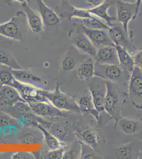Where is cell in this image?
I'll return each instance as SVG.
<instances>
[{"instance_id":"1","label":"cell","mask_w":142,"mask_h":159,"mask_svg":"<svg viewBox=\"0 0 142 159\" xmlns=\"http://www.w3.org/2000/svg\"><path fill=\"white\" fill-rule=\"evenodd\" d=\"M106 83L107 90L104 100V111L117 124L122 118L121 112L124 101L121 97L118 84L110 81H106Z\"/></svg>"},{"instance_id":"2","label":"cell","mask_w":142,"mask_h":159,"mask_svg":"<svg viewBox=\"0 0 142 159\" xmlns=\"http://www.w3.org/2000/svg\"><path fill=\"white\" fill-rule=\"evenodd\" d=\"M60 86L61 84L57 83L53 91H46L45 96L50 103L62 111L81 113L75 98L70 94L62 92Z\"/></svg>"},{"instance_id":"3","label":"cell","mask_w":142,"mask_h":159,"mask_svg":"<svg viewBox=\"0 0 142 159\" xmlns=\"http://www.w3.org/2000/svg\"><path fill=\"white\" fill-rule=\"evenodd\" d=\"M24 16L22 11H18L16 16H13L9 21L0 24V35L6 38L22 42L24 40L23 30L25 22L22 21Z\"/></svg>"},{"instance_id":"4","label":"cell","mask_w":142,"mask_h":159,"mask_svg":"<svg viewBox=\"0 0 142 159\" xmlns=\"http://www.w3.org/2000/svg\"><path fill=\"white\" fill-rule=\"evenodd\" d=\"M70 18L91 29H104L107 31L110 29V27L103 20L95 16L86 9L73 7L70 14Z\"/></svg>"},{"instance_id":"5","label":"cell","mask_w":142,"mask_h":159,"mask_svg":"<svg viewBox=\"0 0 142 159\" xmlns=\"http://www.w3.org/2000/svg\"><path fill=\"white\" fill-rule=\"evenodd\" d=\"M10 85L18 91L21 98L28 104L40 102L50 103L45 96L46 90L21 83L16 79Z\"/></svg>"},{"instance_id":"6","label":"cell","mask_w":142,"mask_h":159,"mask_svg":"<svg viewBox=\"0 0 142 159\" xmlns=\"http://www.w3.org/2000/svg\"><path fill=\"white\" fill-rule=\"evenodd\" d=\"M90 81L88 90L92 97L95 108L100 113L104 111V100L107 90L106 81L94 76Z\"/></svg>"},{"instance_id":"7","label":"cell","mask_w":142,"mask_h":159,"mask_svg":"<svg viewBox=\"0 0 142 159\" xmlns=\"http://www.w3.org/2000/svg\"><path fill=\"white\" fill-rule=\"evenodd\" d=\"M115 5L117 8V20L122 25L125 32L128 33V24L135 18L136 5V2L130 3L122 0H116Z\"/></svg>"},{"instance_id":"8","label":"cell","mask_w":142,"mask_h":159,"mask_svg":"<svg viewBox=\"0 0 142 159\" xmlns=\"http://www.w3.org/2000/svg\"><path fill=\"white\" fill-rule=\"evenodd\" d=\"M29 105L33 114L45 120L66 117L67 115L66 111L59 110L51 103L40 102L30 103Z\"/></svg>"},{"instance_id":"9","label":"cell","mask_w":142,"mask_h":159,"mask_svg":"<svg viewBox=\"0 0 142 159\" xmlns=\"http://www.w3.org/2000/svg\"><path fill=\"white\" fill-rule=\"evenodd\" d=\"M129 94L135 107H142V72L140 68L136 66L131 74Z\"/></svg>"},{"instance_id":"10","label":"cell","mask_w":142,"mask_h":159,"mask_svg":"<svg viewBox=\"0 0 142 159\" xmlns=\"http://www.w3.org/2000/svg\"><path fill=\"white\" fill-rule=\"evenodd\" d=\"M97 49L115 44L110 38L107 31L104 29H91L82 25L81 30Z\"/></svg>"},{"instance_id":"11","label":"cell","mask_w":142,"mask_h":159,"mask_svg":"<svg viewBox=\"0 0 142 159\" xmlns=\"http://www.w3.org/2000/svg\"><path fill=\"white\" fill-rule=\"evenodd\" d=\"M94 69L95 76L113 82L121 79L124 70L119 65H101L96 63Z\"/></svg>"},{"instance_id":"12","label":"cell","mask_w":142,"mask_h":159,"mask_svg":"<svg viewBox=\"0 0 142 159\" xmlns=\"http://www.w3.org/2000/svg\"><path fill=\"white\" fill-rule=\"evenodd\" d=\"M15 79L21 83L30 85L39 89L46 90V81L40 76L33 74L30 71L23 70H11Z\"/></svg>"},{"instance_id":"13","label":"cell","mask_w":142,"mask_h":159,"mask_svg":"<svg viewBox=\"0 0 142 159\" xmlns=\"http://www.w3.org/2000/svg\"><path fill=\"white\" fill-rule=\"evenodd\" d=\"M108 32L110 38L115 45L121 46L127 51L129 50L131 52H133L135 49L130 38V35L127 34L123 28L122 29L121 27L114 25L110 27Z\"/></svg>"},{"instance_id":"14","label":"cell","mask_w":142,"mask_h":159,"mask_svg":"<svg viewBox=\"0 0 142 159\" xmlns=\"http://www.w3.org/2000/svg\"><path fill=\"white\" fill-rule=\"evenodd\" d=\"M94 58L96 63L101 65H119L118 55L115 46H107L98 49Z\"/></svg>"},{"instance_id":"15","label":"cell","mask_w":142,"mask_h":159,"mask_svg":"<svg viewBox=\"0 0 142 159\" xmlns=\"http://www.w3.org/2000/svg\"><path fill=\"white\" fill-rule=\"evenodd\" d=\"M21 7L23 8V11H22L25 15L28 24L31 31L36 33L43 32L45 25L40 15L31 8L27 1L21 4Z\"/></svg>"},{"instance_id":"16","label":"cell","mask_w":142,"mask_h":159,"mask_svg":"<svg viewBox=\"0 0 142 159\" xmlns=\"http://www.w3.org/2000/svg\"><path fill=\"white\" fill-rule=\"evenodd\" d=\"M38 7V11L41 16L44 25L53 26L59 25L60 18L55 11L49 7L43 0H35Z\"/></svg>"},{"instance_id":"17","label":"cell","mask_w":142,"mask_h":159,"mask_svg":"<svg viewBox=\"0 0 142 159\" xmlns=\"http://www.w3.org/2000/svg\"><path fill=\"white\" fill-rule=\"evenodd\" d=\"M18 101H25L18 91L11 85H3L0 90V106L10 107Z\"/></svg>"},{"instance_id":"18","label":"cell","mask_w":142,"mask_h":159,"mask_svg":"<svg viewBox=\"0 0 142 159\" xmlns=\"http://www.w3.org/2000/svg\"><path fill=\"white\" fill-rule=\"evenodd\" d=\"M112 4H113V1L106 0L100 5L96 7H92L88 10L90 13L104 21L109 27H112L115 25L113 22L117 21V17L112 16L109 13H108L109 7Z\"/></svg>"},{"instance_id":"19","label":"cell","mask_w":142,"mask_h":159,"mask_svg":"<svg viewBox=\"0 0 142 159\" xmlns=\"http://www.w3.org/2000/svg\"><path fill=\"white\" fill-rule=\"evenodd\" d=\"M81 31V34L74 38L73 43L79 51L94 58L97 54L98 49L86 35Z\"/></svg>"},{"instance_id":"20","label":"cell","mask_w":142,"mask_h":159,"mask_svg":"<svg viewBox=\"0 0 142 159\" xmlns=\"http://www.w3.org/2000/svg\"><path fill=\"white\" fill-rule=\"evenodd\" d=\"M81 112L93 116L98 121L100 119V112L95 108L92 97L89 91L81 97L77 102Z\"/></svg>"},{"instance_id":"21","label":"cell","mask_w":142,"mask_h":159,"mask_svg":"<svg viewBox=\"0 0 142 159\" xmlns=\"http://www.w3.org/2000/svg\"><path fill=\"white\" fill-rule=\"evenodd\" d=\"M117 51L119 65L123 70L131 73L134 67L133 57L130 54L127 49L121 46L115 45Z\"/></svg>"},{"instance_id":"22","label":"cell","mask_w":142,"mask_h":159,"mask_svg":"<svg viewBox=\"0 0 142 159\" xmlns=\"http://www.w3.org/2000/svg\"><path fill=\"white\" fill-rule=\"evenodd\" d=\"M95 72L94 63L91 57H88L83 61L77 70V75L80 79L85 81H90L94 78Z\"/></svg>"},{"instance_id":"23","label":"cell","mask_w":142,"mask_h":159,"mask_svg":"<svg viewBox=\"0 0 142 159\" xmlns=\"http://www.w3.org/2000/svg\"><path fill=\"white\" fill-rule=\"evenodd\" d=\"M1 110L7 115L16 119L31 112L29 104L25 101H18L10 107H2Z\"/></svg>"},{"instance_id":"24","label":"cell","mask_w":142,"mask_h":159,"mask_svg":"<svg viewBox=\"0 0 142 159\" xmlns=\"http://www.w3.org/2000/svg\"><path fill=\"white\" fill-rule=\"evenodd\" d=\"M118 123L123 132L126 134H136L142 129V123L133 118H121Z\"/></svg>"},{"instance_id":"25","label":"cell","mask_w":142,"mask_h":159,"mask_svg":"<svg viewBox=\"0 0 142 159\" xmlns=\"http://www.w3.org/2000/svg\"><path fill=\"white\" fill-rule=\"evenodd\" d=\"M16 124L20 127L33 126L36 127L37 125L41 123H45V121L42 118L36 116L33 112L25 114L23 116L16 118Z\"/></svg>"},{"instance_id":"26","label":"cell","mask_w":142,"mask_h":159,"mask_svg":"<svg viewBox=\"0 0 142 159\" xmlns=\"http://www.w3.org/2000/svg\"><path fill=\"white\" fill-rule=\"evenodd\" d=\"M36 127H37L43 134L46 143L49 150H56L64 147V144H63L62 142H60L56 137L53 135L46 129H45L42 124H39L37 125Z\"/></svg>"},{"instance_id":"27","label":"cell","mask_w":142,"mask_h":159,"mask_svg":"<svg viewBox=\"0 0 142 159\" xmlns=\"http://www.w3.org/2000/svg\"><path fill=\"white\" fill-rule=\"evenodd\" d=\"M80 141L88 145L94 150L99 143V137L95 132L91 129H85L80 133Z\"/></svg>"},{"instance_id":"28","label":"cell","mask_w":142,"mask_h":159,"mask_svg":"<svg viewBox=\"0 0 142 159\" xmlns=\"http://www.w3.org/2000/svg\"><path fill=\"white\" fill-rule=\"evenodd\" d=\"M0 64L12 70L25 69L18 64L12 56L8 54L5 51H0Z\"/></svg>"},{"instance_id":"29","label":"cell","mask_w":142,"mask_h":159,"mask_svg":"<svg viewBox=\"0 0 142 159\" xmlns=\"http://www.w3.org/2000/svg\"><path fill=\"white\" fill-rule=\"evenodd\" d=\"M81 145L79 140H76L72 143L70 148L65 151L63 159H76L81 158Z\"/></svg>"},{"instance_id":"30","label":"cell","mask_w":142,"mask_h":159,"mask_svg":"<svg viewBox=\"0 0 142 159\" xmlns=\"http://www.w3.org/2000/svg\"><path fill=\"white\" fill-rule=\"evenodd\" d=\"M81 142V154L80 159H100L101 156L95 153L94 148Z\"/></svg>"},{"instance_id":"31","label":"cell","mask_w":142,"mask_h":159,"mask_svg":"<svg viewBox=\"0 0 142 159\" xmlns=\"http://www.w3.org/2000/svg\"><path fill=\"white\" fill-rule=\"evenodd\" d=\"M11 69L9 70H0V81L3 85H11L15 80V78L11 72Z\"/></svg>"},{"instance_id":"32","label":"cell","mask_w":142,"mask_h":159,"mask_svg":"<svg viewBox=\"0 0 142 159\" xmlns=\"http://www.w3.org/2000/svg\"><path fill=\"white\" fill-rule=\"evenodd\" d=\"M62 65V68L64 70L70 71L76 68V60L72 56H67L63 60Z\"/></svg>"},{"instance_id":"33","label":"cell","mask_w":142,"mask_h":159,"mask_svg":"<svg viewBox=\"0 0 142 159\" xmlns=\"http://www.w3.org/2000/svg\"><path fill=\"white\" fill-rule=\"evenodd\" d=\"M65 151L66 150L65 149V147L58 148L56 150H50V151L47 152L45 158L52 159H63Z\"/></svg>"},{"instance_id":"34","label":"cell","mask_w":142,"mask_h":159,"mask_svg":"<svg viewBox=\"0 0 142 159\" xmlns=\"http://www.w3.org/2000/svg\"><path fill=\"white\" fill-rule=\"evenodd\" d=\"M116 154L119 159H131L132 157V149L130 145H126L119 148Z\"/></svg>"},{"instance_id":"35","label":"cell","mask_w":142,"mask_h":159,"mask_svg":"<svg viewBox=\"0 0 142 159\" xmlns=\"http://www.w3.org/2000/svg\"><path fill=\"white\" fill-rule=\"evenodd\" d=\"M16 120L10 116H0V127H7L15 126L16 125Z\"/></svg>"},{"instance_id":"36","label":"cell","mask_w":142,"mask_h":159,"mask_svg":"<svg viewBox=\"0 0 142 159\" xmlns=\"http://www.w3.org/2000/svg\"><path fill=\"white\" fill-rule=\"evenodd\" d=\"M11 158L13 159H34V157L29 152H17L13 154Z\"/></svg>"},{"instance_id":"37","label":"cell","mask_w":142,"mask_h":159,"mask_svg":"<svg viewBox=\"0 0 142 159\" xmlns=\"http://www.w3.org/2000/svg\"><path fill=\"white\" fill-rule=\"evenodd\" d=\"M23 142L25 144H34L38 143L36 136L31 133H28L24 136Z\"/></svg>"},{"instance_id":"38","label":"cell","mask_w":142,"mask_h":159,"mask_svg":"<svg viewBox=\"0 0 142 159\" xmlns=\"http://www.w3.org/2000/svg\"><path fill=\"white\" fill-rule=\"evenodd\" d=\"M134 66L141 68L142 67V50L137 52L133 57Z\"/></svg>"},{"instance_id":"39","label":"cell","mask_w":142,"mask_h":159,"mask_svg":"<svg viewBox=\"0 0 142 159\" xmlns=\"http://www.w3.org/2000/svg\"><path fill=\"white\" fill-rule=\"evenodd\" d=\"M106 0H86L87 3L92 7H96L105 2Z\"/></svg>"},{"instance_id":"40","label":"cell","mask_w":142,"mask_h":159,"mask_svg":"<svg viewBox=\"0 0 142 159\" xmlns=\"http://www.w3.org/2000/svg\"><path fill=\"white\" fill-rule=\"evenodd\" d=\"M136 15H135V18H136L137 16L138 15L139 11V7L140 4L142 2V0H136Z\"/></svg>"},{"instance_id":"41","label":"cell","mask_w":142,"mask_h":159,"mask_svg":"<svg viewBox=\"0 0 142 159\" xmlns=\"http://www.w3.org/2000/svg\"><path fill=\"white\" fill-rule=\"evenodd\" d=\"M27 0H7L6 3L7 4H10L13 2H18L21 3H23L24 2H26Z\"/></svg>"},{"instance_id":"42","label":"cell","mask_w":142,"mask_h":159,"mask_svg":"<svg viewBox=\"0 0 142 159\" xmlns=\"http://www.w3.org/2000/svg\"><path fill=\"white\" fill-rule=\"evenodd\" d=\"M3 84H2V82H1V81H0V90H1V88H2V86H3Z\"/></svg>"},{"instance_id":"43","label":"cell","mask_w":142,"mask_h":159,"mask_svg":"<svg viewBox=\"0 0 142 159\" xmlns=\"http://www.w3.org/2000/svg\"><path fill=\"white\" fill-rule=\"evenodd\" d=\"M140 70H142V67H141V68H140Z\"/></svg>"},{"instance_id":"44","label":"cell","mask_w":142,"mask_h":159,"mask_svg":"<svg viewBox=\"0 0 142 159\" xmlns=\"http://www.w3.org/2000/svg\"><path fill=\"white\" fill-rule=\"evenodd\" d=\"M1 65H1V64H0V66H1Z\"/></svg>"}]
</instances>
